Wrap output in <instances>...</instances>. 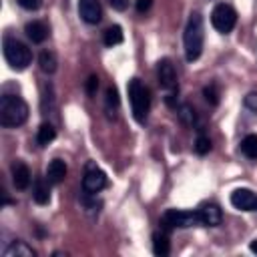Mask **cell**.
<instances>
[{
  "label": "cell",
  "mask_w": 257,
  "mask_h": 257,
  "mask_svg": "<svg viewBox=\"0 0 257 257\" xmlns=\"http://www.w3.org/2000/svg\"><path fill=\"white\" fill-rule=\"evenodd\" d=\"M203 40H205V24L203 16L199 12H193L187 20L185 34H183V44H185V58L189 62L197 60L203 52Z\"/></svg>",
  "instance_id": "cell-1"
},
{
  "label": "cell",
  "mask_w": 257,
  "mask_h": 257,
  "mask_svg": "<svg viewBox=\"0 0 257 257\" xmlns=\"http://www.w3.org/2000/svg\"><path fill=\"white\" fill-rule=\"evenodd\" d=\"M28 118V104L24 98L16 94L0 96V124L6 128H14L24 124Z\"/></svg>",
  "instance_id": "cell-2"
},
{
  "label": "cell",
  "mask_w": 257,
  "mask_h": 257,
  "mask_svg": "<svg viewBox=\"0 0 257 257\" xmlns=\"http://www.w3.org/2000/svg\"><path fill=\"white\" fill-rule=\"evenodd\" d=\"M128 98H131V108H133V116L137 122H145L151 110V92L149 88L139 80V78H131L128 80Z\"/></svg>",
  "instance_id": "cell-3"
},
{
  "label": "cell",
  "mask_w": 257,
  "mask_h": 257,
  "mask_svg": "<svg viewBox=\"0 0 257 257\" xmlns=\"http://www.w3.org/2000/svg\"><path fill=\"white\" fill-rule=\"evenodd\" d=\"M2 46H4V48H2V50H4V58H6V62L10 64V68H14V70H24V68L32 62V52H30V48H28L24 42H20L18 38L6 36Z\"/></svg>",
  "instance_id": "cell-4"
},
{
  "label": "cell",
  "mask_w": 257,
  "mask_h": 257,
  "mask_svg": "<svg viewBox=\"0 0 257 257\" xmlns=\"http://www.w3.org/2000/svg\"><path fill=\"white\" fill-rule=\"evenodd\" d=\"M199 225H203L199 211H177V209H169L161 217V229H165V231L199 227Z\"/></svg>",
  "instance_id": "cell-5"
},
{
  "label": "cell",
  "mask_w": 257,
  "mask_h": 257,
  "mask_svg": "<svg viewBox=\"0 0 257 257\" xmlns=\"http://www.w3.org/2000/svg\"><path fill=\"white\" fill-rule=\"evenodd\" d=\"M211 24H213V28L217 32L229 34L235 28V24H237V12H235V8L229 6V4H225V2L217 4L213 8V12H211Z\"/></svg>",
  "instance_id": "cell-6"
},
{
  "label": "cell",
  "mask_w": 257,
  "mask_h": 257,
  "mask_svg": "<svg viewBox=\"0 0 257 257\" xmlns=\"http://www.w3.org/2000/svg\"><path fill=\"white\" fill-rule=\"evenodd\" d=\"M104 187H106V175H104V171L96 169L94 165H88L86 167V173L82 177V189H84V193L96 195Z\"/></svg>",
  "instance_id": "cell-7"
},
{
  "label": "cell",
  "mask_w": 257,
  "mask_h": 257,
  "mask_svg": "<svg viewBox=\"0 0 257 257\" xmlns=\"http://www.w3.org/2000/svg\"><path fill=\"white\" fill-rule=\"evenodd\" d=\"M157 78H159V84L167 90H175L177 88V72H175V66L169 58H161L157 62Z\"/></svg>",
  "instance_id": "cell-8"
},
{
  "label": "cell",
  "mask_w": 257,
  "mask_h": 257,
  "mask_svg": "<svg viewBox=\"0 0 257 257\" xmlns=\"http://www.w3.org/2000/svg\"><path fill=\"white\" fill-rule=\"evenodd\" d=\"M231 205L239 211H257V193L251 189H235L231 193Z\"/></svg>",
  "instance_id": "cell-9"
},
{
  "label": "cell",
  "mask_w": 257,
  "mask_h": 257,
  "mask_svg": "<svg viewBox=\"0 0 257 257\" xmlns=\"http://www.w3.org/2000/svg\"><path fill=\"white\" fill-rule=\"evenodd\" d=\"M78 14L86 24H98L102 18V8L98 0H78Z\"/></svg>",
  "instance_id": "cell-10"
},
{
  "label": "cell",
  "mask_w": 257,
  "mask_h": 257,
  "mask_svg": "<svg viewBox=\"0 0 257 257\" xmlns=\"http://www.w3.org/2000/svg\"><path fill=\"white\" fill-rule=\"evenodd\" d=\"M197 211H199V215H201V223L207 225V227H217V225H221V221H223V211H221V207L215 205V203H205V205H201Z\"/></svg>",
  "instance_id": "cell-11"
},
{
  "label": "cell",
  "mask_w": 257,
  "mask_h": 257,
  "mask_svg": "<svg viewBox=\"0 0 257 257\" xmlns=\"http://www.w3.org/2000/svg\"><path fill=\"white\" fill-rule=\"evenodd\" d=\"M10 173H12V183H14L16 189L24 191L30 185V179H32L30 177V169L22 161H14L12 167H10Z\"/></svg>",
  "instance_id": "cell-12"
},
{
  "label": "cell",
  "mask_w": 257,
  "mask_h": 257,
  "mask_svg": "<svg viewBox=\"0 0 257 257\" xmlns=\"http://www.w3.org/2000/svg\"><path fill=\"white\" fill-rule=\"evenodd\" d=\"M66 173H68V167H66V163L62 159H52L48 163V167H46V179H48L50 185L62 183L64 177H66Z\"/></svg>",
  "instance_id": "cell-13"
},
{
  "label": "cell",
  "mask_w": 257,
  "mask_h": 257,
  "mask_svg": "<svg viewBox=\"0 0 257 257\" xmlns=\"http://www.w3.org/2000/svg\"><path fill=\"white\" fill-rule=\"evenodd\" d=\"M24 32H26V36H28L34 44L44 42L46 36H48V28H46V24L40 22V20H32V22H28V24L24 26Z\"/></svg>",
  "instance_id": "cell-14"
},
{
  "label": "cell",
  "mask_w": 257,
  "mask_h": 257,
  "mask_svg": "<svg viewBox=\"0 0 257 257\" xmlns=\"http://www.w3.org/2000/svg\"><path fill=\"white\" fill-rule=\"evenodd\" d=\"M32 199L38 205H46L50 201V183H48V179L38 177L34 181V185H32Z\"/></svg>",
  "instance_id": "cell-15"
},
{
  "label": "cell",
  "mask_w": 257,
  "mask_h": 257,
  "mask_svg": "<svg viewBox=\"0 0 257 257\" xmlns=\"http://www.w3.org/2000/svg\"><path fill=\"white\" fill-rule=\"evenodd\" d=\"M153 251H155V255H159V257H165V255H169V251H171L169 231L161 229V231H157V233L153 235Z\"/></svg>",
  "instance_id": "cell-16"
},
{
  "label": "cell",
  "mask_w": 257,
  "mask_h": 257,
  "mask_svg": "<svg viewBox=\"0 0 257 257\" xmlns=\"http://www.w3.org/2000/svg\"><path fill=\"white\" fill-rule=\"evenodd\" d=\"M2 255H4V257H34L36 251H34L32 247H28L24 241H12V243L4 249Z\"/></svg>",
  "instance_id": "cell-17"
},
{
  "label": "cell",
  "mask_w": 257,
  "mask_h": 257,
  "mask_svg": "<svg viewBox=\"0 0 257 257\" xmlns=\"http://www.w3.org/2000/svg\"><path fill=\"white\" fill-rule=\"evenodd\" d=\"M54 137H56V128L50 122H42L38 126V133H36V143L40 147H46V145H50L54 141Z\"/></svg>",
  "instance_id": "cell-18"
},
{
  "label": "cell",
  "mask_w": 257,
  "mask_h": 257,
  "mask_svg": "<svg viewBox=\"0 0 257 257\" xmlns=\"http://www.w3.org/2000/svg\"><path fill=\"white\" fill-rule=\"evenodd\" d=\"M38 64H40V70L46 72V74H52L56 70V54L52 50H42L40 56H38Z\"/></svg>",
  "instance_id": "cell-19"
},
{
  "label": "cell",
  "mask_w": 257,
  "mask_h": 257,
  "mask_svg": "<svg viewBox=\"0 0 257 257\" xmlns=\"http://www.w3.org/2000/svg\"><path fill=\"white\" fill-rule=\"evenodd\" d=\"M122 28L118 26V24H112V26H108L106 30H104V36H102V40H104V44L106 46H116V44H120L122 42Z\"/></svg>",
  "instance_id": "cell-20"
},
{
  "label": "cell",
  "mask_w": 257,
  "mask_h": 257,
  "mask_svg": "<svg viewBox=\"0 0 257 257\" xmlns=\"http://www.w3.org/2000/svg\"><path fill=\"white\" fill-rule=\"evenodd\" d=\"M241 153L247 157V159H257V135H247L243 141H241Z\"/></svg>",
  "instance_id": "cell-21"
},
{
  "label": "cell",
  "mask_w": 257,
  "mask_h": 257,
  "mask_svg": "<svg viewBox=\"0 0 257 257\" xmlns=\"http://www.w3.org/2000/svg\"><path fill=\"white\" fill-rule=\"evenodd\" d=\"M177 112H179V118H181L187 126L197 124V112H195V108H193L191 104H179V106H177Z\"/></svg>",
  "instance_id": "cell-22"
},
{
  "label": "cell",
  "mask_w": 257,
  "mask_h": 257,
  "mask_svg": "<svg viewBox=\"0 0 257 257\" xmlns=\"http://www.w3.org/2000/svg\"><path fill=\"white\" fill-rule=\"evenodd\" d=\"M195 151L199 153V155H207L209 151H211V141H209V137H205L203 133L197 137V141H195Z\"/></svg>",
  "instance_id": "cell-23"
},
{
  "label": "cell",
  "mask_w": 257,
  "mask_h": 257,
  "mask_svg": "<svg viewBox=\"0 0 257 257\" xmlns=\"http://www.w3.org/2000/svg\"><path fill=\"white\" fill-rule=\"evenodd\" d=\"M203 94H205V98H207V102H211V104H217L219 102V90H217V84H209V86H205L203 88Z\"/></svg>",
  "instance_id": "cell-24"
},
{
  "label": "cell",
  "mask_w": 257,
  "mask_h": 257,
  "mask_svg": "<svg viewBox=\"0 0 257 257\" xmlns=\"http://www.w3.org/2000/svg\"><path fill=\"white\" fill-rule=\"evenodd\" d=\"M116 106H118V92H116L114 86H108V88H106V108L112 110V108H116Z\"/></svg>",
  "instance_id": "cell-25"
},
{
  "label": "cell",
  "mask_w": 257,
  "mask_h": 257,
  "mask_svg": "<svg viewBox=\"0 0 257 257\" xmlns=\"http://www.w3.org/2000/svg\"><path fill=\"white\" fill-rule=\"evenodd\" d=\"M24 10H38L42 6V0H16Z\"/></svg>",
  "instance_id": "cell-26"
},
{
  "label": "cell",
  "mask_w": 257,
  "mask_h": 257,
  "mask_svg": "<svg viewBox=\"0 0 257 257\" xmlns=\"http://www.w3.org/2000/svg\"><path fill=\"white\" fill-rule=\"evenodd\" d=\"M96 88H98V76L96 74H90L88 80H86V92L92 96L96 92Z\"/></svg>",
  "instance_id": "cell-27"
},
{
  "label": "cell",
  "mask_w": 257,
  "mask_h": 257,
  "mask_svg": "<svg viewBox=\"0 0 257 257\" xmlns=\"http://www.w3.org/2000/svg\"><path fill=\"white\" fill-rule=\"evenodd\" d=\"M245 106L251 108L253 112H257V92H249L245 96Z\"/></svg>",
  "instance_id": "cell-28"
},
{
  "label": "cell",
  "mask_w": 257,
  "mask_h": 257,
  "mask_svg": "<svg viewBox=\"0 0 257 257\" xmlns=\"http://www.w3.org/2000/svg\"><path fill=\"white\" fill-rule=\"evenodd\" d=\"M108 4H110L114 10L122 12V10H126V4H128V0H108Z\"/></svg>",
  "instance_id": "cell-29"
},
{
  "label": "cell",
  "mask_w": 257,
  "mask_h": 257,
  "mask_svg": "<svg viewBox=\"0 0 257 257\" xmlns=\"http://www.w3.org/2000/svg\"><path fill=\"white\" fill-rule=\"evenodd\" d=\"M151 4H153V0H137V10L143 14V12H147L151 8Z\"/></svg>",
  "instance_id": "cell-30"
},
{
  "label": "cell",
  "mask_w": 257,
  "mask_h": 257,
  "mask_svg": "<svg viewBox=\"0 0 257 257\" xmlns=\"http://www.w3.org/2000/svg\"><path fill=\"white\" fill-rule=\"evenodd\" d=\"M249 249H251V251H253V253H257V239H255V241H251V243H249Z\"/></svg>",
  "instance_id": "cell-31"
}]
</instances>
